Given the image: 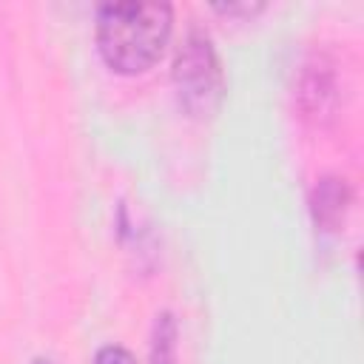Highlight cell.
<instances>
[{
  "mask_svg": "<svg viewBox=\"0 0 364 364\" xmlns=\"http://www.w3.org/2000/svg\"><path fill=\"white\" fill-rule=\"evenodd\" d=\"M171 37V6L156 0H119L97 11V46L119 74L148 71Z\"/></svg>",
  "mask_w": 364,
  "mask_h": 364,
  "instance_id": "cell-1",
  "label": "cell"
},
{
  "mask_svg": "<svg viewBox=\"0 0 364 364\" xmlns=\"http://www.w3.org/2000/svg\"><path fill=\"white\" fill-rule=\"evenodd\" d=\"M173 85L179 105L191 117H210L222 97V68L205 31H188L173 60Z\"/></svg>",
  "mask_w": 364,
  "mask_h": 364,
  "instance_id": "cell-2",
  "label": "cell"
},
{
  "mask_svg": "<svg viewBox=\"0 0 364 364\" xmlns=\"http://www.w3.org/2000/svg\"><path fill=\"white\" fill-rule=\"evenodd\" d=\"M338 82H336V71L333 63L324 57H313L304 71H301V82H299V105L304 111V117L310 119H327L336 108V97H338Z\"/></svg>",
  "mask_w": 364,
  "mask_h": 364,
  "instance_id": "cell-3",
  "label": "cell"
},
{
  "mask_svg": "<svg viewBox=\"0 0 364 364\" xmlns=\"http://www.w3.org/2000/svg\"><path fill=\"white\" fill-rule=\"evenodd\" d=\"M347 205H350V191H347L344 179L327 176L316 185V191H313V216H316V225H321V230H336L338 222L344 219Z\"/></svg>",
  "mask_w": 364,
  "mask_h": 364,
  "instance_id": "cell-4",
  "label": "cell"
},
{
  "mask_svg": "<svg viewBox=\"0 0 364 364\" xmlns=\"http://www.w3.org/2000/svg\"><path fill=\"white\" fill-rule=\"evenodd\" d=\"M173 341H176V324L171 313H159L154 321V338H151V364H171L173 361Z\"/></svg>",
  "mask_w": 364,
  "mask_h": 364,
  "instance_id": "cell-5",
  "label": "cell"
},
{
  "mask_svg": "<svg viewBox=\"0 0 364 364\" xmlns=\"http://www.w3.org/2000/svg\"><path fill=\"white\" fill-rule=\"evenodd\" d=\"M94 364H136V361H134V355H131L125 347H119V344H105V347L94 355Z\"/></svg>",
  "mask_w": 364,
  "mask_h": 364,
  "instance_id": "cell-6",
  "label": "cell"
}]
</instances>
